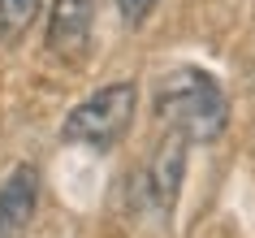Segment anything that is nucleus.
<instances>
[{"mask_svg":"<svg viewBox=\"0 0 255 238\" xmlns=\"http://www.w3.org/2000/svg\"><path fill=\"white\" fill-rule=\"evenodd\" d=\"M156 117L182 143H212L229 126V100L208 69L177 65L156 82Z\"/></svg>","mask_w":255,"mask_h":238,"instance_id":"obj_1","label":"nucleus"},{"mask_svg":"<svg viewBox=\"0 0 255 238\" xmlns=\"http://www.w3.org/2000/svg\"><path fill=\"white\" fill-rule=\"evenodd\" d=\"M134 108H138V87L134 82H108L100 91H91L82 104L69 108L65 126H61V139L65 143H82V147H95V152H108L117 147L134 121Z\"/></svg>","mask_w":255,"mask_h":238,"instance_id":"obj_2","label":"nucleus"},{"mask_svg":"<svg viewBox=\"0 0 255 238\" xmlns=\"http://www.w3.org/2000/svg\"><path fill=\"white\" fill-rule=\"evenodd\" d=\"M182 173H186V143L177 134H164L160 147L151 152V160L143 165V178H138V195L147 199V208L156 217H169L173 212Z\"/></svg>","mask_w":255,"mask_h":238,"instance_id":"obj_3","label":"nucleus"},{"mask_svg":"<svg viewBox=\"0 0 255 238\" xmlns=\"http://www.w3.org/2000/svg\"><path fill=\"white\" fill-rule=\"evenodd\" d=\"M95 30V0H52V17H48V48L65 61H78L91 48Z\"/></svg>","mask_w":255,"mask_h":238,"instance_id":"obj_4","label":"nucleus"},{"mask_svg":"<svg viewBox=\"0 0 255 238\" xmlns=\"http://www.w3.org/2000/svg\"><path fill=\"white\" fill-rule=\"evenodd\" d=\"M35 208H39V169L17 165L0 182V238H26Z\"/></svg>","mask_w":255,"mask_h":238,"instance_id":"obj_5","label":"nucleus"},{"mask_svg":"<svg viewBox=\"0 0 255 238\" xmlns=\"http://www.w3.org/2000/svg\"><path fill=\"white\" fill-rule=\"evenodd\" d=\"M39 4L43 0H0V35H4V39L22 35V30L39 17Z\"/></svg>","mask_w":255,"mask_h":238,"instance_id":"obj_6","label":"nucleus"},{"mask_svg":"<svg viewBox=\"0 0 255 238\" xmlns=\"http://www.w3.org/2000/svg\"><path fill=\"white\" fill-rule=\"evenodd\" d=\"M156 4H160V0H117L121 17H126L130 26H138V22H143V17H147L151 9H156Z\"/></svg>","mask_w":255,"mask_h":238,"instance_id":"obj_7","label":"nucleus"}]
</instances>
